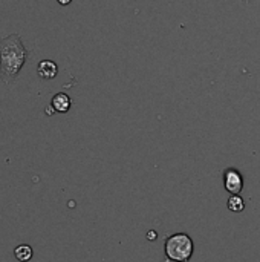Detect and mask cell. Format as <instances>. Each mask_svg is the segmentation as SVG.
I'll return each instance as SVG.
<instances>
[{"label":"cell","instance_id":"obj_3","mask_svg":"<svg viewBox=\"0 0 260 262\" xmlns=\"http://www.w3.org/2000/svg\"><path fill=\"white\" fill-rule=\"evenodd\" d=\"M224 186L231 195H239L244 189L242 175L236 169H227L224 173Z\"/></svg>","mask_w":260,"mask_h":262},{"label":"cell","instance_id":"obj_2","mask_svg":"<svg viewBox=\"0 0 260 262\" xmlns=\"http://www.w3.org/2000/svg\"><path fill=\"white\" fill-rule=\"evenodd\" d=\"M166 255L170 261L187 262L193 255V241L185 233H176L167 239Z\"/></svg>","mask_w":260,"mask_h":262},{"label":"cell","instance_id":"obj_8","mask_svg":"<svg viewBox=\"0 0 260 262\" xmlns=\"http://www.w3.org/2000/svg\"><path fill=\"white\" fill-rule=\"evenodd\" d=\"M57 2H58L60 5H69V3H70L72 0H57Z\"/></svg>","mask_w":260,"mask_h":262},{"label":"cell","instance_id":"obj_4","mask_svg":"<svg viewBox=\"0 0 260 262\" xmlns=\"http://www.w3.org/2000/svg\"><path fill=\"white\" fill-rule=\"evenodd\" d=\"M37 74L41 80H52L58 74V66L52 60H41L37 66Z\"/></svg>","mask_w":260,"mask_h":262},{"label":"cell","instance_id":"obj_5","mask_svg":"<svg viewBox=\"0 0 260 262\" xmlns=\"http://www.w3.org/2000/svg\"><path fill=\"white\" fill-rule=\"evenodd\" d=\"M70 104H72V101H70L69 95L63 94V92L55 94V95L52 97V101H51V107H52L55 112H60V114L67 112V111L70 109Z\"/></svg>","mask_w":260,"mask_h":262},{"label":"cell","instance_id":"obj_6","mask_svg":"<svg viewBox=\"0 0 260 262\" xmlns=\"http://www.w3.org/2000/svg\"><path fill=\"white\" fill-rule=\"evenodd\" d=\"M228 209H230L231 212H236V213L242 212V210L245 209L244 200H242L239 195H231V196L228 198Z\"/></svg>","mask_w":260,"mask_h":262},{"label":"cell","instance_id":"obj_7","mask_svg":"<svg viewBox=\"0 0 260 262\" xmlns=\"http://www.w3.org/2000/svg\"><path fill=\"white\" fill-rule=\"evenodd\" d=\"M14 255L18 261L26 262L32 258V249L29 246H20L14 250Z\"/></svg>","mask_w":260,"mask_h":262},{"label":"cell","instance_id":"obj_1","mask_svg":"<svg viewBox=\"0 0 260 262\" xmlns=\"http://www.w3.org/2000/svg\"><path fill=\"white\" fill-rule=\"evenodd\" d=\"M29 51L18 34H11L0 40V80L11 84L21 72Z\"/></svg>","mask_w":260,"mask_h":262}]
</instances>
